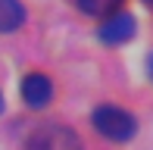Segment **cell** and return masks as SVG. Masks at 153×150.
I'll return each mask as SVG.
<instances>
[{
  "label": "cell",
  "mask_w": 153,
  "mask_h": 150,
  "mask_svg": "<svg viewBox=\"0 0 153 150\" xmlns=\"http://www.w3.org/2000/svg\"><path fill=\"white\" fill-rule=\"evenodd\" d=\"M22 100H25V106H31V110H44V106L53 100L50 78H47L44 72H28L22 78Z\"/></svg>",
  "instance_id": "obj_3"
},
{
  "label": "cell",
  "mask_w": 153,
  "mask_h": 150,
  "mask_svg": "<svg viewBox=\"0 0 153 150\" xmlns=\"http://www.w3.org/2000/svg\"><path fill=\"white\" fill-rule=\"evenodd\" d=\"M147 3H150V6H153V0H147Z\"/></svg>",
  "instance_id": "obj_9"
},
{
  "label": "cell",
  "mask_w": 153,
  "mask_h": 150,
  "mask_svg": "<svg viewBox=\"0 0 153 150\" xmlns=\"http://www.w3.org/2000/svg\"><path fill=\"white\" fill-rule=\"evenodd\" d=\"M78 3V10L81 13H88V16H113L116 10L122 6V0H75Z\"/></svg>",
  "instance_id": "obj_6"
},
{
  "label": "cell",
  "mask_w": 153,
  "mask_h": 150,
  "mask_svg": "<svg viewBox=\"0 0 153 150\" xmlns=\"http://www.w3.org/2000/svg\"><path fill=\"white\" fill-rule=\"evenodd\" d=\"M94 128L97 134H103L106 141H116V144H122V141H131L137 131V122L131 113H125L122 106H97L94 110Z\"/></svg>",
  "instance_id": "obj_1"
},
{
  "label": "cell",
  "mask_w": 153,
  "mask_h": 150,
  "mask_svg": "<svg viewBox=\"0 0 153 150\" xmlns=\"http://www.w3.org/2000/svg\"><path fill=\"white\" fill-rule=\"evenodd\" d=\"M0 113H3V94H0Z\"/></svg>",
  "instance_id": "obj_8"
},
{
  "label": "cell",
  "mask_w": 153,
  "mask_h": 150,
  "mask_svg": "<svg viewBox=\"0 0 153 150\" xmlns=\"http://www.w3.org/2000/svg\"><path fill=\"white\" fill-rule=\"evenodd\" d=\"M97 35H100L103 44H125V41L134 35V16L131 13H113V16L103 19Z\"/></svg>",
  "instance_id": "obj_4"
},
{
  "label": "cell",
  "mask_w": 153,
  "mask_h": 150,
  "mask_svg": "<svg viewBox=\"0 0 153 150\" xmlns=\"http://www.w3.org/2000/svg\"><path fill=\"white\" fill-rule=\"evenodd\" d=\"M25 22V10L19 0H0V31H16Z\"/></svg>",
  "instance_id": "obj_5"
},
{
  "label": "cell",
  "mask_w": 153,
  "mask_h": 150,
  "mask_svg": "<svg viewBox=\"0 0 153 150\" xmlns=\"http://www.w3.org/2000/svg\"><path fill=\"white\" fill-rule=\"evenodd\" d=\"M28 150H81V141L72 128L56 125V122H41L38 128L25 138Z\"/></svg>",
  "instance_id": "obj_2"
},
{
  "label": "cell",
  "mask_w": 153,
  "mask_h": 150,
  "mask_svg": "<svg viewBox=\"0 0 153 150\" xmlns=\"http://www.w3.org/2000/svg\"><path fill=\"white\" fill-rule=\"evenodd\" d=\"M147 69H150V78H153V53H150V59H147Z\"/></svg>",
  "instance_id": "obj_7"
}]
</instances>
